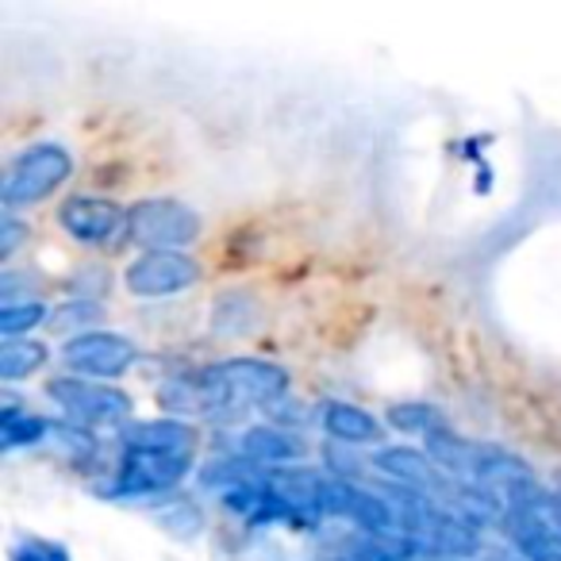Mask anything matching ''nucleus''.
Returning <instances> with one entry per match:
<instances>
[{
	"instance_id": "f257e3e1",
	"label": "nucleus",
	"mask_w": 561,
	"mask_h": 561,
	"mask_svg": "<svg viewBox=\"0 0 561 561\" xmlns=\"http://www.w3.org/2000/svg\"><path fill=\"white\" fill-rule=\"evenodd\" d=\"M289 392V374L262 358H231L204 366L193 377H178L162 389V404L181 415L231 420L247 408H270Z\"/></svg>"
},
{
	"instance_id": "f03ea898",
	"label": "nucleus",
	"mask_w": 561,
	"mask_h": 561,
	"mask_svg": "<svg viewBox=\"0 0 561 561\" xmlns=\"http://www.w3.org/2000/svg\"><path fill=\"white\" fill-rule=\"evenodd\" d=\"M73 158L62 142H35V147L20 150L16 158L4 170L0 181V196H4V208H27V204L47 201L50 193L70 181Z\"/></svg>"
},
{
	"instance_id": "7ed1b4c3",
	"label": "nucleus",
	"mask_w": 561,
	"mask_h": 561,
	"mask_svg": "<svg viewBox=\"0 0 561 561\" xmlns=\"http://www.w3.org/2000/svg\"><path fill=\"white\" fill-rule=\"evenodd\" d=\"M193 469V454H173V450H142V446H124V458L112 469L104 496L108 500H142V496H162V492L178 489L185 473Z\"/></svg>"
},
{
	"instance_id": "20e7f679",
	"label": "nucleus",
	"mask_w": 561,
	"mask_h": 561,
	"mask_svg": "<svg viewBox=\"0 0 561 561\" xmlns=\"http://www.w3.org/2000/svg\"><path fill=\"white\" fill-rule=\"evenodd\" d=\"M47 397L62 408L66 420L85 431L124 427L127 415H131V397L124 389H116V385L93 381V377H55L47 385Z\"/></svg>"
},
{
	"instance_id": "39448f33",
	"label": "nucleus",
	"mask_w": 561,
	"mask_h": 561,
	"mask_svg": "<svg viewBox=\"0 0 561 561\" xmlns=\"http://www.w3.org/2000/svg\"><path fill=\"white\" fill-rule=\"evenodd\" d=\"M201 216L188 204L154 196V201H139L127 208L124 234L131 247L142 250H181L201 239Z\"/></svg>"
},
{
	"instance_id": "423d86ee",
	"label": "nucleus",
	"mask_w": 561,
	"mask_h": 561,
	"mask_svg": "<svg viewBox=\"0 0 561 561\" xmlns=\"http://www.w3.org/2000/svg\"><path fill=\"white\" fill-rule=\"evenodd\" d=\"M201 280V262L185 250H142L124 270V285L135 297H178Z\"/></svg>"
},
{
	"instance_id": "0eeeda50",
	"label": "nucleus",
	"mask_w": 561,
	"mask_h": 561,
	"mask_svg": "<svg viewBox=\"0 0 561 561\" xmlns=\"http://www.w3.org/2000/svg\"><path fill=\"white\" fill-rule=\"evenodd\" d=\"M66 366L78 377H93V381H112L124 377L139 358V346L131 339L116 335V331H78L70 343L62 346Z\"/></svg>"
},
{
	"instance_id": "6e6552de",
	"label": "nucleus",
	"mask_w": 561,
	"mask_h": 561,
	"mask_svg": "<svg viewBox=\"0 0 561 561\" xmlns=\"http://www.w3.org/2000/svg\"><path fill=\"white\" fill-rule=\"evenodd\" d=\"M58 227L81 247H104L127 227V211L104 196H70L58 208Z\"/></svg>"
},
{
	"instance_id": "1a4fd4ad",
	"label": "nucleus",
	"mask_w": 561,
	"mask_h": 561,
	"mask_svg": "<svg viewBox=\"0 0 561 561\" xmlns=\"http://www.w3.org/2000/svg\"><path fill=\"white\" fill-rule=\"evenodd\" d=\"M234 454L250 466L262 469H285L297 458H305V443L289 435L285 427H247L234 438Z\"/></svg>"
},
{
	"instance_id": "9d476101",
	"label": "nucleus",
	"mask_w": 561,
	"mask_h": 561,
	"mask_svg": "<svg viewBox=\"0 0 561 561\" xmlns=\"http://www.w3.org/2000/svg\"><path fill=\"white\" fill-rule=\"evenodd\" d=\"M320 427L328 431L335 443H346V446H374V443H381V435H385L381 420H377L374 412H366V408H358V404H343V400L323 404Z\"/></svg>"
},
{
	"instance_id": "9b49d317",
	"label": "nucleus",
	"mask_w": 561,
	"mask_h": 561,
	"mask_svg": "<svg viewBox=\"0 0 561 561\" xmlns=\"http://www.w3.org/2000/svg\"><path fill=\"white\" fill-rule=\"evenodd\" d=\"M124 446H142V450H173V454H193L196 450V431L185 420H147V423H127Z\"/></svg>"
},
{
	"instance_id": "f8f14e48",
	"label": "nucleus",
	"mask_w": 561,
	"mask_h": 561,
	"mask_svg": "<svg viewBox=\"0 0 561 561\" xmlns=\"http://www.w3.org/2000/svg\"><path fill=\"white\" fill-rule=\"evenodd\" d=\"M50 435H55V423L27 412V408L9 404L0 412V450H24V446H35Z\"/></svg>"
},
{
	"instance_id": "ddd939ff",
	"label": "nucleus",
	"mask_w": 561,
	"mask_h": 561,
	"mask_svg": "<svg viewBox=\"0 0 561 561\" xmlns=\"http://www.w3.org/2000/svg\"><path fill=\"white\" fill-rule=\"evenodd\" d=\"M50 358V351L39 339H4L0 346V377L4 381H24L35 369H43Z\"/></svg>"
},
{
	"instance_id": "4468645a",
	"label": "nucleus",
	"mask_w": 561,
	"mask_h": 561,
	"mask_svg": "<svg viewBox=\"0 0 561 561\" xmlns=\"http://www.w3.org/2000/svg\"><path fill=\"white\" fill-rule=\"evenodd\" d=\"M47 305H43L39 297H16V293H9V297H0V335L4 339H24L32 328H39L43 320H47Z\"/></svg>"
},
{
	"instance_id": "2eb2a0df",
	"label": "nucleus",
	"mask_w": 561,
	"mask_h": 561,
	"mask_svg": "<svg viewBox=\"0 0 561 561\" xmlns=\"http://www.w3.org/2000/svg\"><path fill=\"white\" fill-rule=\"evenodd\" d=\"M389 427L404 431V435H423V438H427L431 431L450 427V423H446L443 412H438V408H431V404H397L389 412Z\"/></svg>"
},
{
	"instance_id": "dca6fc26",
	"label": "nucleus",
	"mask_w": 561,
	"mask_h": 561,
	"mask_svg": "<svg viewBox=\"0 0 561 561\" xmlns=\"http://www.w3.org/2000/svg\"><path fill=\"white\" fill-rule=\"evenodd\" d=\"M12 561H70V550L62 542H50V538H20L12 546Z\"/></svg>"
},
{
	"instance_id": "f3484780",
	"label": "nucleus",
	"mask_w": 561,
	"mask_h": 561,
	"mask_svg": "<svg viewBox=\"0 0 561 561\" xmlns=\"http://www.w3.org/2000/svg\"><path fill=\"white\" fill-rule=\"evenodd\" d=\"M24 239H27V227L20 224V219L9 211V216H4V224H0V254L12 257V254L20 250V242H24Z\"/></svg>"
},
{
	"instance_id": "a211bd4d",
	"label": "nucleus",
	"mask_w": 561,
	"mask_h": 561,
	"mask_svg": "<svg viewBox=\"0 0 561 561\" xmlns=\"http://www.w3.org/2000/svg\"><path fill=\"white\" fill-rule=\"evenodd\" d=\"M553 512H558V519H561V489L553 492Z\"/></svg>"
},
{
	"instance_id": "6ab92c4d",
	"label": "nucleus",
	"mask_w": 561,
	"mask_h": 561,
	"mask_svg": "<svg viewBox=\"0 0 561 561\" xmlns=\"http://www.w3.org/2000/svg\"><path fill=\"white\" fill-rule=\"evenodd\" d=\"M538 561H561V550H553V553H546V558H538Z\"/></svg>"
}]
</instances>
